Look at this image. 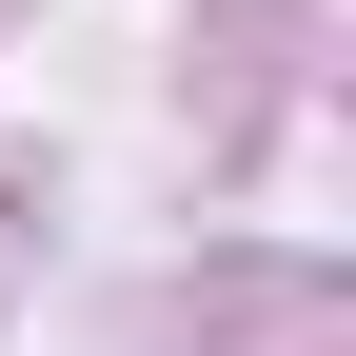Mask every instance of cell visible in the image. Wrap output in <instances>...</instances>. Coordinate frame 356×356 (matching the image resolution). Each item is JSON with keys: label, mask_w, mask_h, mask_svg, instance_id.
Segmentation results:
<instances>
[]
</instances>
